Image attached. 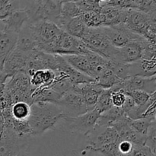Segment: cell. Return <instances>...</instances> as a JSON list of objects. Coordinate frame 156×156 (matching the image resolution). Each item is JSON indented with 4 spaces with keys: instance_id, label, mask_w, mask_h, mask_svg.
Masks as SVG:
<instances>
[{
    "instance_id": "6da1fadb",
    "label": "cell",
    "mask_w": 156,
    "mask_h": 156,
    "mask_svg": "<svg viewBox=\"0 0 156 156\" xmlns=\"http://www.w3.org/2000/svg\"><path fill=\"white\" fill-rule=\"evenodd\" d=\"M64 114L56 104L36 102L30 105V114L27 120L31 136H40L49 129H53Z\"/></svg>"
},
{
    "instance_id": "7a4b0ae2",
    "label": "cell",
    "mask_w": 156,
    "mask_h": 156,
    "mask_svg": "<svg viewBox=\"0 0 156 156\" xmlns=\"http://www.w3.org/2000/svg\"><path fill=\"white\" fill-rule=\"evenodd\" d=\"M36 44L37 49L44 53L54 55L56 42L62 32L56 24L47 21L26 24Z\"/></svg>"
},
{
    "instance_id": "3957f363",
    "label": "cell",
    "mask_w": 156,
    "mask_h": 156,
    "mask_svg": "<svg viewBox=\"0 0 156 156\" xmlns=\"http://www.w3.org/2000/svg\"><path fill=\"white\" fill-rule=\"evenodd\" d=\"M30 136H21L10 126L0 122V156H24Z\"/></svg>"
},
{
    "instance_id": "277c9868",
    "label": "cell",
    "mask_w": 156,
    "mask_h": 156,
    "mask_svg": "<svg viewBox=\"0 0 156 156\" xmlns=\"http://www.w3.org/2000/svg\"><path fill=\"white\" fill-rule=\"evenodd\" d=\"M24 9L28 13L27 24L47 21L57 25L61 15L62 1H25Z\"/></svg>"
},
{
    "instance_id": "5b68a950",
    "label": "cell",
    "mask_w": 156,
    "mask_h": 156,
    "mask_svg": "<svg viewBox=\"0 0 156 156\" xmlns=\"http://www.w3.org/2000/svg\"><path fill=\"white\" fill-rule=\"evenodd\" d=\"M81 40L83 41L91 51L98 53L108 60L112 59L116 47L111 44L102 27H88Z\"/></svg>"
},
{
    "instance_id": "8992f818",
    "label": "cell",
    "mask_w": 156,
    "mask_h": 156,
    "mask_svg": "<svg viewBox=\"0 0 156 156\" xmlns=\"http://www.w3.org/2000/svg\"><path fill=\"white\" fill-rule=\"evenodd\" d=\"M100 113L94 108L76 117H64L62 120L66 122V126L72 133L88 136L96 128Z\"/></svg>"
},
{
    "instance_id": "52a82bcc",
    "label": "cell",
    "mask_w": 156,
    "mask_h": 156,
    "mask_svg": "<svg viewBox=\"0 0 156 156\" xmlns=\"http://www.w3.org/2000/svg\"><path fill=\"white\" fill-rule=\"evenodd\" d=\"M146 42L147 40L143 37L139 40L131 41L123 47H116L114 56L109 61L123 64H131L140 60L143 59Z\"/></svg>"
},
{
    "instance_id": "ba28073f",
    "label": "cell",
    "mask_w": 156,
    "mask_h": 156,
    "mask_svg": "<svg viewBox=\"0 0 156 156\" xmlns=\"http://www.w3.org/2000/svg\"><path fill=\"white\" fill-rule=\"evenodd\" d=\"M91 50L83 41L75 37L65 31H62L56 42L54 55H85Z\"/></svg>"
},
{
    "instance_id": "9c48e42d",
    "label": "cell",
    "mask_w": 156,
    "mask_h": 156,
    "mask_svg": "<svg viewBox=\"0 0 156 156\" xmlns=\"http://www.w3.org/2000/svg\"><path fill=\"white\" fill-rule=\"evenodd\" d=\"M56 105L62 111L64 117H76L89 111L81 96L73 89L65 93Z\"/></svg>"
},
{
    "instance_id": "30bf717a",
    "label": "cell",
    "mask_w": 156,
    "mask_h": 156,
    "mask_svg": "<svg viewBox=\"0 0 156 156\" xmlns=\"http://www.w3.org/2000/svg\"><path fill=\"white\" fill-rule=\"evenodd\" d=\"M101 27L111 44L117 48L124 47L131 41L143 37L132 31L124 24L114 26H104Z\"/></svg>"
},
{
    "instance_id": "8fae6325",
    "label": "cell",
    "mask_w": 156,
    "mask_h": 156,
    "mask_svg": "<svg viewBox=\"0 0 156 156\" xmlns=\"http://www.w3.org/2000/svg\"><path fill=\"white\" fill-rule=\"evenodd\" d=\"M117 89L123 90L124 92L129 91H143L152 94L156 90L155 77L146 78L141 76L130 77L116 85Z\"/></svg>"
},
{
    "instance_id": "7c38bea8",
    "label": "cell",
    "mask_w": 156,
    "mask_h": 156,
    "mask_svg": "<svg viewBox=\"0 0 156 156\" xmlns=\"http://www.w3.org/2000/svg\"><path fill=\"white\" fill-rule=\"evenodd\" d=\"M103 90L97 82L75 85L73 88V91L81 96L88 107V111H92L94 109L98 98Z\"/></svg>"
},
{
    "instance_id": "4fadbf2b",
    "label": "cell",
    "mask_w": 156,
    "mask_h": 156,
    "mask_svg": "<svg viewBox=\"0 0 156 156\" xmlns=\"http://www.w3.org/2000/svg\"><path fill=\"white\" fill-rule=\"evenodd\" d=\"M29 56L21 53L16 48L6 58L4 63V71L9 78H12L18 73L25 72Z\"/></svg>"
},
{
    "instance_id": "5bb4252c",
    "label": "cell",
    "mask_w": 156,
    "mask_h": 156,
    "mask_svg": "<svg viewBox=\"0 0 156 156\" xmlns=\"http://www.w3.org/2000/svg\"><path fill=\"white\" fill-rule=\"evenodd\" d=\"M152 23L148 14L138 10L129 9L125 24L132 31L144 37L148 27Z\"/></svg>"
},
{
    "instance_id": "9a60e30c",
    "label": "cell",
    "mask_w": 156,
    "mask_h": 156,
    "mask_svg": "<svg viewBox=\"0 0 156 156\" xmlns=\"http://www.w3.org/2000/svg\"><path fill=\"white\" fill-rule=\"evenodd\" d=\"M29 16L24 8L15 9L9 14L5 19L2 20L5 26V30L19 34L21 29L28 22Z\"/></svg>"
},
{
    "instance_id": "2e32d148",
    "label": "cell",
    "mask_w": 156,
    "mask_h": 156,
    "mask_svg": "<svg viewBox=\"0 0 156 156\" xmlns=\"http://www.w3.org/2000/svg\"><path fill=\"white\" fill-rule=\"evenodd\" d=\"M129 9H122L112 6H102L101 14L103 16L104 26L125 24ZM103 26V27H104Z\"/></svg>"
},
{
    "instance_id": "e0dca14e",
    "label": "cell",
    "mask_w": 156,
    "mask_h": 156,
    "mask_svg": "<svg viewBox=\"0 0 156 156\" xmlns=\"http://www.w3.org/2000/svg\"><path fill=\"white\" fill-rule=\"evenodd\" d=\"M156 75V58L153 59H141L137 62L129 64V76H141L150 78Z\"/></svg>"
},
{
    "instance_id": "ac0fdd59",
    "label": "cell",
    "mask_w": 156,
    "mask_h": 156,
    "mask_svg": "<svg viewBox=\"0 0 156 156\" xmlns=\"http://www.w3.org/2000/svg\"><path fill=\"white\" fill-rule=\"evenodd\" d=\"M18 34L5 30L0 32V69H4L6 58L16 47Z\"/></svg>"
},
{
    "instance_id": "d6986e66",
    "label": "cell",
    "mask_w": 156,
    "mask_h": 156,
    "mask_svg": "<svg viewBox=\"0 0 156 156\" xmlns=\"http://www.w3.org/2000/svg\"><path fill=\"white\" fill-rule=\"evenodd\" d=\"M118 134L116 132L115 129L111 126L105 127V129L96 136L94 140H90V144L85 147V150L90 151L108 145L116 143L120 140Z\"/></svg>"
},
{
    "instance_id": "ffe728a7",
    "label": "cell",
    "mask_w": 156,
    "mask_h": 156,
    "mask_svg": "<svg viewBox=\"0 0 156 156\" xmlns=\"http://www.w3.org/2000/svg\"><path fill=\"white\" fill-rule=\"evenodd\" d=\"M15 48L27 56H30L34 50H37L31 33L26 24L18 34Z\"/></svg>"
},
{
    "instance_id": "44dd1931",
    "label": "cell",
    "mask_w": 156,
    "mask_h": 156,
    "mask_svg": "<svg viewBox=\"0 0 156 156\" xmlns=\"http://www.w3.org/2000/svg\"><path fill=\"white\" fill-rule=\"evenodd\" d=\"M30 85L34 88H45L52 85L56 78L55 72L52 70H37L29 76Z\"/></svg>"
},
{
    "instance_id": "7402d4cb",
    "label": "cell",
    "mask_w": 156,
    "mask_h": 156,
    "mask_svg": "<svg viewBox=\"0 0 156 156\" xmlns=\"http://www.w3.org/2000/svg\"><path fill=\"white\" fill-rule=\"evenodd\" d=\"M62 56L75 69L89 77L90 64L86 55H67Z\"/></svg>"
},
{
    "instance_id": "603a6c76",
    "label": "cell",
    "mask_w": 156,
    "mask_h": 156,
    "mask_svg": "<svg viewBox=\"0 0 156 156\" xmlns=\"http://www.w3.org/2000/svg\"><path fill=\"white\" fill-rule=\"evenodd\" d=\"M126 115L122 108H116L113 107L109 111L103 113L99 117L97 122L96 127L102 126V127H108L111 126L114 123H115L118 119Z\"/></svg>"
},
{
    "instance_id": "cb8c5ba5",
    "label": "cell",
    "mask_w": 156,
    "mask_h": 156,
    "mask_svg": "<svg viewBox=\"0 0 156 156\" xmlns=\"http://www.w3.org/2000/svg\"><path fill=\"white\" fill-rule=\"evenodd\" d=\"M88 27L79 17L69 20L62 27V30L75 37L82 39Z\"/></svg>"
},
{
    "instance_id": "d4e9b609",
    "label": "cell",
    "mask_w": 156,
    "mask_h": 156,
    "mask_svg": "<svg viewBox=\"0 0 156 156\" xmlns=\"http://www.w3.org/2000/svg\"><path fill=\"white\" fill-rule=\"evenodd\" d=\"M12 118L17 120H27L30 114V105L24 101H17L10 108Z\"/></svg>"
},
{
    "instance_id": "484cf974",
    "label": "cell",
    "mask_w": 156,
    "mask_h": 156,
    "mask_svg": "<svg viewBox=\"0 0 156 156\" xmlns=\"http://www.w3.org/2000/svg\"><path fill=\"white\" fill-rule=\"evenodd\" d=\"M123 80L119 79L108 66V68L101 74L96 82L103 89H111L112 87L121 82Z\"/></svg>"
},
{
    "instance_id": "4316f807",
    "label": "cell",
    "mask_w": 156,
    "mask_h": 156,
    "mask_svg": "<svg viewBox=\"0 0 156 156\" xmlns=\"http://www.w3.org/2000/svg\"><path fill=\"white\" fill-rule=\"evenodd\" d=\"M79 18L88 28H98L104 26L103 16L101 12H82Z\"/></svg>"
},
{
    "instance_id": "83f0119b",
    "label": "cell",
    "mask_w": 156,
    "mask_h": 156,
    "mask_svg": "<svg viewBox=\"0 0 156 156\" xmlns=\"http://www.w3.org/2000/svg\"><path fill=\"white\" fill-rule=\"evenodd\" d=\"M155 121V117H147L130 121V126L134 131L147 136L148 131Z\"/></svg>"
},
{
    "instance_id": "f1b7e54d",
    "label": "cell",
    "mask_w": 156,
    "mask_h": 156,
    "mask_svg": "<svg viewBox=\"0 0 156 156\" xmlns=\"http://www.w3.org/2000/svg\"><path fill=\"white\" fill-rule=\"evenodd\" d=\"M112 100H111V91L110 89H104L98 98L95 105V109L100 113V114L109 111L113 108Z\"/></svg>"
},
{
    "instance_id": "f546056e",
    "label": "cell",
    "mask_w": 156,
    "mask_h": 156,
    "mask_svg": "<svg viewBox=\"0 0 156 156\" xmlns=\"http://www.w3.org/2000/svg\"><path fill=\"white\" fill-rule=\"evenodd\" d=\"M75 2L82 12H101V1L100 0H80Z\"/></svg>"
},
{
    "instance_id": "4dcf8cb0",
    "label": "cell",
    "mask_w": 156,
    "mask_h": 156,
    "mask_svg": "<svg viewBox=\"0 0 156 156\" xmlns=\"http://www.w3.org/2000/svg\"><path fill=\"white\" fill-rule=\"evenodd\" d=\"M125 94L132 98L136 106H142L147 104L151 95L143 91H129L125 92Z\"/></svg>"
},
{
    "instance_id": "1f68e13d",
    "label": "cell",
    "mask_w": 156,
    "mask_h": 156,
    "mask_svg": "<svg viewBox=\"0 0 156 156\" xmlns=\"http://www.w3.org/2000/svg\"><path fill=\"white\" fill-rule=\"evenodd\" d=\"M111 90V89H110ZM111 91V100L113 106L116 108H122L126 100V94L123 90H117Z\"/></svg>"
},
{
    "instance_id": "d6a6232c",
    "label": "cell",
    "mask_w": 156,
    "mask_h": 156,
    "mask_svg": "<svg viewBox=\"0 0 156 156\" xmlns=\"http://www.w3.org/2000/svg\"><path fill=\"white\" fill-rule=\"evenodd\" d=\"M146 145L150 148L154 155H156V122L152 123L148 131Z\"/></svg>"
},
{
    "instance_id": "836d02e7",
    "label": "cell",
    "mask_w": 156,
    "mask_h": 156,
    "mask_svg": "<svg viewBox=\"0 0 156 156\" xmlns=\"http://www.w3.org/2000/svg\"><path fill=\"white\" fill-rule=\"evenodd\" d=\"M127 156H155L150 148L146 145L144 146H134L132 152Z\"/></svg>"
},
{
    "instance_id": "e575fe53",
    "label": "cell",
    "mask_w": 156,
    "mask_h": 156,
    "mask_svg": "<svg viewBox=\"0 0 156 156\" xmlns=\"http://www.w3.org/2000/svg\"><path fill=\"white\" fill-rule=\"evenodd\" d=\"M134 145L132 143L126 140H123L120 139L118 143V149L120 154L123 156H127L132 152Z\"/></svg>"
},
{
    "instance_id": "d590c367",
    "label": "cell",
    "mask_w": 156,
    "mask_h": 156,
    "mask_svg": "<svg viewBox=\"0 0 156 156\" xmlns=\"http://www.w3.org/2000/svg\"><path fill=\"white\" fill-rule=\"evenodd\" d=\"M144 37L149 43L156 45V24L151 23L145 33Z\"/></svg>"
},
{
    "instance_id": "8d00e7d4",
    "label": "cell",
    "mask_w": 156,
    "mask_h": 156,
    "mask_svg": "<svg viewBox=\"0 0 156 156\" xmlns=\"http://www.w3.org/2000/svg\"><path fill=\"white\" fill-rule=\"evenodd\" d=\"M9 77L5 74L4 69H0V85H5V81Z\"/></svg>"
},
{
    "instance_id": "74e56055",
    "label": "cell",
    "mask_w": 156,
    "mask_h": 156,
    "mask_svg": "<svg viewBox=\"0 0 156 156\" xmlns=\"http://www.w3.org/2000/svg\"><path fill=\"white\" fill-rule=\"evenodd\" d=\"M149 101H150L152 103H153V102H155L156 101V90L155 92L152 93L150 95V99H149Z\"/></svg>"
},
{
    "instance_id": "f35d334b",
    "label": "cell",
    "mask_w": 156,
    "mask_h": 156,
    "mask_svg": "<svg viewBox=\"0 0 156 156\" xmlns=\"http://www.w3.org/2000/svg\"><path fill=\"white\" fill-rule=\"evenodd\" d=\"M155 121L156 122V113H155Z\"/></svg>"
},
{
    "instance_id": "ab89813d",
    "label": "cell",
    "mask_w": 156,
    "mask_h": 156,
    "mask_svg": "<svg viewBox=\"0 0 156 156\" xmlns=\"http://www.w3.org/2000/svg\"><path fill=\"white\" fill-rule=\"evenodd\" d=\"M155 156H156V155H155Z\"/></svg>"
}]
</instances>
